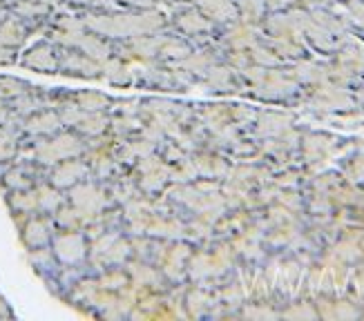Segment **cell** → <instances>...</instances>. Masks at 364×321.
Instances as JSON below:
<instances>
[{
  "label": "cell",
  "mask_w": 364,
  "mask_h": 321,
  "mask_svg": "<svg viewBox=\"0 0 364 321\" xmlns=\"http://www.w3.org/2000/svg\"><path fill=\"white\" fill-rule=\"evenodd\" d=\"M65 195H68V203H72L76 210L85 217L87 223L92 219H97L101 212H105L107 207L114 205L107 195V187L99 181H94V179H85L81 183H76L74 187H70L65 192Z\"/></svg>",
  "instance_id": "cell-1"
},
{
  "label": "cell",
  "mask_w": 364,
  "mask_h": 321,
  "mask_svg": "<svg viewBox=\"0 0 364 321\" xmlns=\"http://www.w3.org/2000/svg\"><path fill=\"white\" fill-rule=\"evenodd\" d=\"M52 250L60 266H83L90 261V239L83 230H56Z\"/></svg>",
  "instance_id": "cell-2"
},
{
  "label": "cell",
  "mask_w": 364,
  "mask_h": 321,
  "mask_svg": "<svg viewBox=\"0 0 364 321\" xmlns=\"http://www.w3.org/2000/svg\"><path fill=\"white\" fill-rule=\"evenodd\" d=\"M58 52L60 47L52 43L50 38L38 40L25 50L18 58V62L27 70H34L41 74H58Z\"/></svg>",
  "instance_id": "cell-3"
},
{
  "label": "cell",
  "mask_w": 364,
  "mask_h": 321,
  "mask_svg": "<svg viewBox=\"0 0 364 321\" xmlns=\"http://www.w3.org/2000/svg\"><path fill=\"white\" fill-rule=\"evenodd\" d=\"M58 74L76 78H101V62L90 58L81 50H76V47H60Z\"/></svg>",
  "instance_id": "cell-4"
},
{
  "label": "cell",
  "mask_w": 364,
  "mask_h": 321,
  "mask_svg": "<svg viewBox=\"0 0 364 321\" xmlns=\"http://www.w3.org/2000/svg\"><path fill=\"white\" fill-rule=\"evenodd\" d=\"M85 179H92L90 163L85 156H74L68 160H60V163L52 165L50 174H47V181L63 192H68L70 187H74L76 183H81Z\"/></svg>",
  "instance_id": "cell-5"
},
{
  "label": "cell",
  "mask_w": 364,
  "mask_h": 321,
  "mask_svg": "<svg viewBox=\"0 0 364 321\" xmlns=\"http://www.w3.org/2000/svg\"><path fill=\"white\" fill-rule=\"evenodd\" d=\"M21 232V241L27 250L31 248H43V246H52V239L56 234V226L54 219L50 214H29L25 219V223L18 228Z\"/></svg>",
  "instance_id": "cell-6"
},
{
  "label": "cell",
  "mask_w": 364,
  "mask_h": 321,
  "mask_svg": "<svg viewBox=\"0 0 364 321\" xmlns=\"http://www.w3.org/2000/svg\"><path fill=\"white\" fill-rule=\"evenodd\" d=\"M60 130H65V127L60 123L56 107H43L23 121V132L29 138H47L58 134Z\"/></svg>",
  "instance_id": "cell-7"
},
{
  "label": "cell",
  "mask_w": 364,
  "mask_h": 321,
  "mask_svg": "<svg viewBox=\"0 0 364 321\" xmlns=\"http://www.w3.org/2000/svg\"><path fill=\"white\" fill-rule=\"evenodd\" d=\"M170 185H172V181H170V165H166V168H161V170L146 172V174H139V176H136L139 195H144V197H148V199L161 197Z\"/></svg>",
  "instance_id": "cell-8"
},
{
  "label": "cell",
  "mask_w": 364,
  "mask_h": 321,
  "mask_svg": "<svg viewBox=\"0 0 364 321\" xmlns=\"http://www.w3.org/2000/svg\"><path fill=\"white\" fill-rule=\"evenodd\" d=\"M27 261H29L31 268H34V272H36L41 279L54 277L56 272L60 270V263L56 259L52 246H43V248H31V250H27Z\"/></svg>",
  "instance_id": "cell-9"
},
{
  "label": "cell",
  "mask_w": 364,
  "mask_h": 321,
  "mask_svg": "<svg viewBox=\"0 0 364 321\" xmlns=\"http://www.w3.org/2000/svg\"><path fill=\"white\" fill-rule=\"evenodd\" d=\"M5 201L9 205V212L14 214H36L38 212V195H36V187H29V190H18V192H5Z\"/></svg>",
  "instance_id": "cell-10"
},
{
  "label": "cell",
  "mask_w": 364,
  "mask_h": 321,
  "mask_svg": "<svg viewBox=\"0 0 364 321\" xmlns=\"http://www.w3.org/2000/svg\"><path fill=\"white\" fill-rule=\"evenodd\" d=\"M109 125H112V114L109 111H87L83 121L74 127L76 134H81L83 138H94V136H103L109 132Z\"/></svg>",
  "instance_id": "cell-11"
},
{
  "label": "cell",
  "mask_w": 364,
  "mask_h": 321,
  "mask_svg": "<svg viewBox=\"0 0 364 321\" xmlns=\"http://www.w3.org/2000/svg\"><path fill=\"white\" fill-rule=\"evenodd\" d=\"M101 76L107 80V83L119 85V87L134 83V72L130 70L128 62L117 58V56H109L105 62H101Z\"/></svg>",
  "instance_id": "cell-12"
},
{
  "label": "cell",
  "mask_w": 364,
  "mask_h": 321,
  "mask_svg": "<svg viewBox=\"0 0 364 321\" xmlns=\"http://www.w3.org/2000/svg\"><path fill=\"white\" fill-rule=\"evenodd\" d=\"M36 195H38V212L41 214H50V217L68 201L65 192L58 190L56 185H52L50 181H41L36 185Z\"/></svg>",
  "instance_id": "cell-13"
},
{
  "label": "cell",
  "mask_w": 364,
  "mask_h": 321,
  "mask_svg": "<svg viewBox=\"0 0 364 321\" xmlns=\"http://www.w3.org/2000/svg\"><path fill=\"white\" fill-rule=\"evenodd\" d=\"M74 103L83 111H109L112 96H107L97 89H74Z\"/></svg>",
  "instance_id": "cell-14"
},
{
  "label": "cell",
  "mask_w": 364,
  "mask_h": 321,
  "mask_svg": "<svg viewBox=\"0 0 364 321\" xmlns=\"http://www.w3.org/2000/svg\"><path fill=\"white\" fill-rule=\"evenodd\" d=\"M97 281L99 285L103 288V290H109V293H125L128 288L132 285L130 281V275H128V270H125V266H119V268H107L103 272H99L97 275Z\"/></svg>",
  "instance_id": "cell-15"
},
{
  "label": "cell",
  "mask_w": 364,
  "mask_h": 321,
  "mask_svg": "<svg viewBox=\"0 0 364 321\" xmlns=\"http://www.w3.org/2000/svg\"><path fill=\"white\" fill-rule=\"evenodd\" d=\"M52 219H54V226H56V230H83L85 228V217L76 210V207L72 205V203H63L58 210L52 214Z\"/></svg>",
  "instance_id": "cell-16"
},
{
  "label": "cell",
  "mask_w": 364,
  "mask_h": 321,
  "mask_svg": "<svg viewBox=\"0 0 364 321\" xmlns=\"http://www.w3.org/2000/svg\"><path fill=\"white\" fill-rule=\"evenodd\" d=\"M31 89H34V85H31L29 80L16 78V76H0V101L9 103Z\"/></svg>",
  "instance_id": "cell-17"
},
{
  "label": "cell",
  "mask_w": 364,
  "mask_h": 321,
  "mask_svg": "<svg viewBox=\"0 0 364 321\" xmlns=\"http://www.w3.org/2000/svg\"><path fill=\"white\" fill-rule=\"evenodd\" d=\"M109 114L112 116H139L141 114V99H112Z\"/></svg>",
  "instance_id": "cell-18"
},
{
  "label": "cell",
  "mask_w": 364,
  "mask_h": 321,
  "mask_svg": "<svg viewBox=\"0 0 364 321\" xmlns=\"http://www.w3.org/2000/svg\"><path fill=\"white\" fill-rule=\"evenodd\" d=\"M14 62H18V50L0 43V65H14Z\"/></svg>",
  "instance_id": "cell-19"
},
{
  "label": "cell",
  "mask_w": 364,
  "mask_h": 321,
  "mask_svg": "<svg viewBox=\"0 0 364 321\" xmlns=\"http://www.w3.org/2000/svg\"><path fill=\"white\" fill-rule=\"evenodd\" d=\"M123 5L148 11V9H152V7H154V0H123Z\"/></svg>",
  "instance_id": "cell-20"
},
{
  "label": "cell",
  "mask_w": 364,
  "mask_h": 321,
  "mask_svg": "<svg viewBox=\"0 0 364 321\" xmlns=\"http://www.w3.org/2000/svg\"><path fill=\"white\" fill-rule=\"evenodd\" d=\"M5 319H14V310L7 303V299L0 295V321H5Z\"/></svg>",
  "instance_id": "cell-21"
},
{
  "label": "cell",
  "mask_w": 364,
  "mask_h": 321,
  "mask_svg": "<svg viewBox=\"0 0 364 321\" xmlns=\"http://www.w3.org/2000/svg\"><path fill=\"white\" fill-rule=\"evenodd\" d=\"M11 119H14V114H11V107H9V103H7V101H0V125L9 123Z\"/></svg>",
  "instance_id": "cell-22"
}]
</instances>
